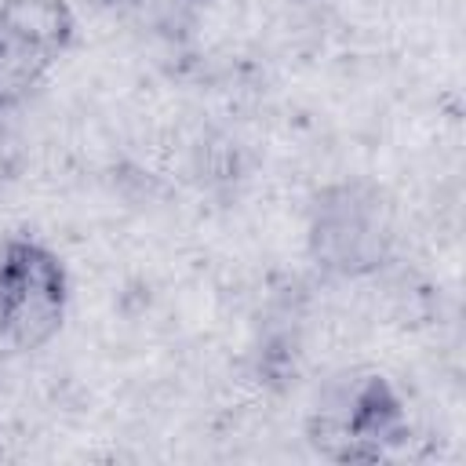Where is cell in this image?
<instances>
[{
	"instance_id": "cell-5",
	"label": "cell",
	"mask_w": 466,
	"mask_h": 466,
	"mask_svg": "<svg viewBox=\"0 0 466 466\" xmlns=\"http://www.w3.org/2000/svg\"><path fill=\"white\" fill-rule=\"evenodd\" d=\"M98 7H109V11H131V7H142L149 0H95Z\"/></svg>"
},
{
	"instance_id": "cell-4",
	"label": "cell",
	"mask_w": 466,
	"mask_h": 466,
	"mask_svg": "<svg viewBox=\"0 0 466 466\" xmlns=\"http://www.w3.org/2000/svg\"><path fill=\"white\" fill-rule=\"evenodd\" d=\"M76 36L69 0H0V113L29 102Z\"/></svg>"
},
{
	"instance_id": "cell-1",
	"label": "cell",
	"mask_w": 466,
	"mask_h": 466,
	"mask_svg": "<svg viewBox=\"0 0 466 466\" xmlns=\"http://www.w3.org/2000/svg\"><path fill=\"white\" fill-rule=\"evenodd\" d=\"M306 248L320 273L368 277L393 251V204L371 178H339L313 193L306 215Z\"/></svg>"
},
{
	"instance_id": "cell-2",
	"label": "cell",
	"mask_w": 466,
	"mask_h": 466,
	"mask_svg": "<svg viewBox=\"0 0 466 466\" xmlns=\"http://www.w3.org/2000/svg\"><path fill=\"white\" fill-rule=\"evenodd\" d=\"M411 437V415L382 371L339 379L309 419V444L331 462H379Z\"/></svg>"
},
{
	"instance_id": "cell-3",
	"label": "cell",
	"mask_w": 466,
	"mask_h": 466,
	"mask_svg": "<svg viewBox=\"0 0 466 466\" xmlns=\"http://www.w3.org/2000/svg\"><path fill=\"white\" fill-rule=\"evenodd\" d=\"M69 273L62 255L33 233L0 237V346L44 350L66 324Z\"/></svg>"
}]
</instances>
